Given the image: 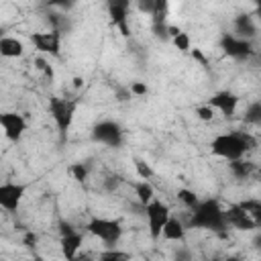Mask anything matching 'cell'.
<instances>
[{
    "label": "cell",
    "instance_id": "836d02e7",
    "mask_svg": "<svg viewBox=\"0 0 261 261\" xmlns=\"http://www.w3.org/2000/svg\"><path fill=\"white\" fill-rule=\"evenodd\" d=\"M37 243H39V237H37V232H33V230H27V232L22 234V245H24V247H29V249H35V247H37Z\"/></svg>",
    "mask_w": 261,
    "mask_h": 261
},
{
    "label": "cell",
    "instance_id": "e0dca14e",
    "mask_svg": "<svg viewBox=\"0 0 261 261\" xmlns=\"http://www.w3.org/2000/svg\"><path fill=\"white\" fill-rule=\"evenodd\" d=\"M161 237L165 241H171V243H186V226L179 218L175 216H169L163 230H161Z\"/></svg>",
    "mask_w": 261,
    "mask_h": 261
},
{
    "label": "cell",
    "instance_id": "4fadbf2b",
    "mask_svg": "<svg viewBox=\"0 0 261 261\" xmlns=\"http://www.w3.org/2000/svg\"><path fill=\"white\" fill-rule=\"evenodd\" d=\"M167 12H169V2L167 0H155L153 12H151V33L159 41L169 39V35H167V29H169Z\"/></svg>",
    "mask_w": 261,
    "mask_h": 261
},
{
    "label": "cell",
    "instance_id": "9c48e42d",
    "mask_svg": "<svg viewBox=\"0 0 261 261\" xmlns=\"http://www.w3.org/2000/svg\"><path fill=\"white\" fill-rule=\"evenodd\" d=\"M220 49H222L228 57H232V59H237V61H247L249 57H253V55H255L253 41L239 39V37L228 35V33L220 37Z\"/></svg>",
    "mask_w": 261,
    "mask_h": 261
},
{
    "label": "cell",
    "instance_id": "cb8c5ba5",
    "mask_svg": "<svg viewBox=\"0 0 261 261\" xmlns=\"http://www.w3.org/2000/svg\"><path fill=\"white\" fill-rule=\"evenodd\" d=\"M257 224L261 222V200H257V198H247V200H243V202H237Z\"/></svg>",
    "mask_w": 261,
    "mask_h": 261
},
{
    "label": "cell",
    "instance_id": "d590c367",
    "mask_svg": "<svg viewBox=\"0 0 261 261\" xmlns=\"http://www.w3.org/2000/svg\"><path fill=\"white\" fill-rule=\"evenodd\" d=\"M153 6H155V0H141V2H137V8H139L141 12H147L149 16H151V12H153Z\"/></svg>",
    "mask_w": 261,
    "mask_h": 261
},
{
    "label": "cell",
    "instance_id": "603a6c76",
    "mask_svg": "<svg viewBox=\"0 0 261 261\" xmlns=\"http://www.w3.org/2000/svg\"><path fill=\"white\" fill-rule=\"evenodd\" d=\"M67 173H69L75 181L84 184V181L90 177V163H86V161H73V163L67 165Z\"/></svg>",
    "mask_w": 261,
    "mask_h": 261
},
{
    "label": "cell",
    "instance_id": "7a4b0ae2",
    "mask_svg": "<svg viewBox=\"0 0 261 261\" xmlns=\"http://www.w3.org/2000/svg\"><path fill=\"white\" fill-rule=\"evenodd\" d=\"M188 224H190V228L212 230V232H224L228 228L226 218H224V208L214 198L200 200L198 206L192 210Z\"/></svg>",
    "mask_w": 261,
    "mask_h": 261
},
{
    "label": "cell",
    "instance_id": "60d3db41",
    "mask_svg": "<svg viewBox=\"0 0 261 261\" xmlns=\"http://www.w3.org/2000/svg\"><path fill=\"white\" fill-rule=\"evenodd\" d=\"M224 261H241V259H237V257H228V259H224Z\"/></svg>",
    "mask_w": 261,
    "mask_h": 261
},
{
    "label": "cell",
    "instance_id": "ba28073f",
    "mask_svg": "<svg viewBox=\"0 0 261 261\" xmlns=\"http://www.w3.org/2000/svg\"><path fill=\"white\" fill-rule=\"evenodd\" d=\"M27 194V184L20 181H0V208L6 212H16Z\"/></svg>",
    "mask_w": 261,
    "mask_h": 261
},
{
    "label": "cell",
    "instance_id": "484cf974",
    "mask_svg": "<svg viewBox=\"0 0 261 261\" xmlns=\"http://www.w3.org/2000/svg\"><path fill=\"white\" fill-rule=\"evenodd\" d=\"M175 196H177V200H179L188 210H194V208L198 206V202H200V198L196 196V192H192L190 188H179Z\"/></svg>",
    "mask_w": 261,
    "mask_h": 261
},
{
    "label": "cell",
    "instance_id": "7c38bea8",
    "mask_svg": "<svg viewBox=\"0 0 261 261\" xmlns=\"http://www.w3.org/2000/svg\"><path fill=\"white\" fill-rule=\"evenodd\" d=\"M128 10H130V2H128V0H110V2H108V18H110V22L120 31V35H122L124 39L130 37Z\"/></svg>",
    "mask_w": 261,
    "mask_h": 261
},
{
    "label": "cell",
    "instance_id": "7402d4cb",
    "mask_svg": "<svg viewBox=\"0 0 261 261\" xmlns=\"http://www.w3.org/2000/svg\"><path fill=\"white\" fill-rule=\"evenodd\" d=\"M96 261H133V253L118 247H110V249H102Z\"/></svg>",
    "mask_w": 261,
    "mask_h": 261
},
{
    "label": "cell",
    "instance_id": "83f0119b",
    "mask_svg": "<svg viewBox=\"0 0 261 261\" xmlns=\"http://www.w3.org/2000/svg\"><path fill=\"white\" fill-rule=\"evenodd\" d=\"M171 43H173V47H175L177 51H181V53H190V49H192V39H190V35L184 33V31H179V35H175V37L171 39Z\"/></svg>",
    "mask_w": 261,
    "mask_h": 261
},
{
    "label": "cell",
    "instance_id": "ffe728a7",
    "mask_svg": "<svg viewBox=\"0 0 261 261\" xmlns=\"http://www.w3.org/2000/svg\"><path fill=\"white\" fill-rule=\"evenodd\" d=\"M133 188H135V196H137V200H139V204H141L143 208H145L151 200H155V188H153L151 181L141 179V181H137Z\"/></svg>",
    "mask_w": 261,
    "mask_h": 261
},
{
    "label": "cell",
    "instance_id": "52a82bcc",
    "mask_svg": "<svg viewBox=\"0 0 261 261\" xmlns=\"http://www.w3.org/2000/svg\"><path fill=\"white\" fill-rule=\"evenodd\" d=\"M61 39L63 35L57 31H37L31 33V43L39 53L51 55V57H61Z\"/></svg>",
    "mask_w": 261,
    "mask_h": 261
},
{
    "label": "cell",
    "instance_id": "4dcf8cb0",
    "mask_svg": "<svg viewBox=\"0 0 261 261\" xmlns=\"http://www.w3.org/2000/svg\"><path fill=\"white\" fill-rule=\"evenodd\" d=\"M128 92H130V96L143 98V96H147V94H149V86H147L145 82H141V80H135V82H130Z\"/></svg>",
    "mask_w": 261,
    "mask_h": 261
},
{
    "label": "cell",
    "instance_id": "8d00e7d4",
    "mask_svg": "<svg viewBox=\"0 0 261 261\" xmlns=\"http://www.w3.org/2000/svg\"><path fill=\"white\" fill-rule=\"evenodd\" d=\"M73 230H77L69 220H59V237H63V234H69V232H73Z\"/></svg>",
    "mask_w": 261,
    "mask_h": 261
},
{
    "label": "cell",
    "instance_id": "ab89813d",
    "mask_svg": "<svg viewBox=\"0 0 261 261\" xmlns=\"http://www.w3.org/2000/svg\"><path fill=\"white\" fill-rule=\"evenodd\" d=\"M73 261H94V259H92V257H90V255H82V257H80V255H77V257H75V259H73Z\"/></svg>",
    "mask_w": 261,
    "mask_h": 261
},
{
    "label": "cell",
    "instance_id": "2e32d148",
    "mask_svg": "<svg viewBox=\"0 0 261 261\" xmlns=\"http://www.w3.org/2000/svg\"><path fill=\"white\" fill-rule=\"evenodd\" d=\"M232 29H234V37H239V39L253 41V37L257 35V24H255V20H253L251 14H239V16H234Z\"/></svg>",
    "mask_w": 261,
    "mask_h": 261
},
{
    "label": "cell",
    "instance_id": "f35d334b",
    "mask_svg": "<svg viewBox=\"0 0 261 261\" xmlns=\"http://www.w3.org/2000/svg\"><path fill=\"white\" fill-rule=\"evenodd\" d=\"M71 86H73V90H82V88H84V77L75 75V77L71 80Z\"/></svg>",
    "mask_w": 261,
    "mask_h": 261
},
{
    "label": "cell",
    "instance_id": "ac0fdd59",
    "mask_svg": "<svg viewBox=\"0 0 261 261\" xmlns=\"http://www.w3.org/2000/svg\"><path fill=\"white\" fill-rule=\"evenodd\" d=\"M0 55L2 57H8V59H16V57H22L24 55V45L20 39L16 37H2L0 41Z\"/></svg>",
    "mask_w": 261,
    "mask_h": 261
},
{
    "label": "cell",
    "instance_id": "d6986e66",
    "mask_svg": "<svg viewBox=\"0 0 261 261\" xmlns=\"http://www.w3.org/2000/svg\"><path fill=\"white\" fill-rule=\"evenodd\" d=\"M228 169L232 173V177L237 179H247L253 171H255V163L249 161V159H234V161H228Z\"/></svg>",
    "mask_w": 261,
    "mask_h": 261
},
{
    "label": "cell",
    "instance_id": "f546056e",
    "mask_svg": "<svg viewBox=\"0 0 261 261\" xmlns=\"http://www.w3.org/2000/svg\"><path fill=\"white\" fill-rule=\"evenodd\" d=\"M122 177L120 175H116V173H110V175H106L104 179H102V188H104V192H108V194H114L120 186H122Z\"/></svg>",
    "mask_w": 261,
    "mask_h": 261
},
{
    "label": "cell",
    "instance_id": "3957f363",
    "mask_svg": "<svg viewBox=\"0 0 261 261\" xmlns=\"http://www.w3.org/2000/svg\"><path fill=\"white\" fill-rule=\"evenodd\" d=\"M77 106H80L77 98H65V96H51L49 98L47 112L51 114V118L55 122V128H57V135H59L61 141L67 139V135H69V128L73 124Z\"/></svg>",
    "mask_w": 261,
    "mask_h": 261
},
{
    "label": "cell",
    "instance_id": "4316f807",
    "mask_svg": "<svg viewBox=\"0 0 261 261\" xmlns=\"http://www.w3.org/2000/svg\"><path fill=\"white\" fill-rule=\"evenodd\" d=\"M245 122H249V124H259L261 122V102L259 100H255V102H251L247 106V110H245Z\"/></svg>",
    "mask_w": 261,
    "mask_h": 261
},
{
    "label": "cell",
    "instance_id": "5bb4252c",
    "mask_svg": "<svg viewBox=\"0 0 261 261\" xmlns=\"http://www.w3.org/2000/svg\"><path fill=\"white\" fill-rule=\"evenodd\" d=\"M224 218H226V224L237 228V230H255L257 228V222L239 206V204H230L228 208H224Z\"/></svg>",
    "mask_w": 261,
    "mask_h": 261
},
{
    "label": "cell",
    "instance_id": "30bf717a",
    "mask_svg": "<svg viewBox=\"0 0 261 261\" xmlns=\"http://www.w3.org/2000/svg\"><path fill=\"white\" fill-rule=\"evenodd\" d=\"M0 126L10 143H18L27 133V118L20 112H12V110L0 112Z\"/></svg>",
    "mask_w": 261,
    "mask_h": 261
},
{
    "label": "cell",
    "instance_id": "8fae6325",
    "mask_svg": "<svg viewBox=\"0 0 261 261\" xmlns=\"http://www.w3.org/2000/svg\"><path fill=\"white\" fill-rule=\"evenodd\" d=\"M206 104L216 112H220L224 118H232L234 114H237V108H239V96L234 94V92H230V90H220V92H216V94H212L208 100H206Z\"/></svg>",
    "mask_w": 261,
    "mask_h": 261
},
{
    "label": "cell",
    "instance_id": "b9f144b4",
    "mask_svg": "<svg viewBox=\"0 0 261 261\" xmlns=\"http://www.w3.org/2000/svg\"><path fill=\"white\" fill-rule=\"evenodd\" d=\"M2 37H4V31H2V29H0V41H2Z\"/></svg>",
    "mask_w": 261,
    "mask_h": 261
},
{
    "label": "cell",
    "instance_id": "277c9868",
    "mask_svg": "<svg viewBox=\"0 0 261 261\" xmlns=\"http://www.w3.org/2000/svg\"><path fill=\"white\" fill-rule=\"evenodd\" d=\"M86 230H88V234L100 239L106 245V249L114 247L122 239V232H124L120 220H116V218H100V216L90 218L88 224H86Z\"/></svg>",
    "mask_w": 261,
    "mask_h": 261
},
{
    "label": "cell",
    "instance_id": "f1b7e54d",
    "mask_svg": "<svg viewBox=\"0 0 261 261\" xmlns=\"http://www.w3.org/2000/svg\"><path fill=\"white\" fill-rule=\"evenodd\" d=\"M35 67H37L49 82L55 80V69H53V65L49 63V59H45V57H37V59H35Z\"/></svg>",
    "mask_w": 261,
    "mask_h": 261
},
{
    "label": "cell",
    "instance_id": "74e56055",
    "mask_svg": "<svg viewBox=\"0 0 261 261\" xmlns=\"http://www.w3.org/2000/svg\"><path fill=\"white\" fill-rule=\"evenodd\" d=\"M116 100L118 102H126V100H130V92H128V88H116Z\"/></svg>",
    "mask_w": 261,
    "mask_h": 261
},
{
    "label": "cell",
    "instance_id": "8992f818",
    "mask_svg": "<svg viewBox=\"0 0 261 261\" xmlns=\"http://www.w3.org/2000/svg\"><path fill=\"white\" fill-rule=\"evenodd\" d=\"M143 210H145L147 228H149L151 239H153V241L161 239V230H163V226H165L167 218L171 216V208H169L165 202H161V200H157V198H155V200H151Z\"/></svg>",
    "mask_w": 261,
    "mask_h": 261
},
{
    "label": "cell",
    "instance_id": "e575fe53",
    "mask_svg": "<svg viewBox=\"0 0 261 261\" xmlns=\"http://www.w3.org/2000/svg\"><path fill=\"white\" fill-rule=\"evenodd\" d=\"M173 261H192V253L188 247H179L173 255Z\"/></svg>",
    "mask_w": 261,
    "mask_h": 261
},
{
    "label": "cell",
    "instance_id": "9a60e30c",
    "mask_svg": "<svg viewBox=\"0 0 261 261\" xmlns=\"http://www.w3.org/2000/svg\"><path fill=\"white\" fill-rule=\"evenodd\" d=\"M82 245H84V234L80 230L59 237V249H61V255L65 257V261H73L80 255Z\"/></svg>",
    "mask_w": 261,
    "mask_h": 261
},
{
    "label": "cell",
    "instance_id": "44dd1931",
    "mask_svg": "<svg viewBox=\"0 0 261 261\" xmlns=\"http://www.w3.org/2000/svg\"><path fill=\"white\" fill-rule=\"evenodd\" d=\"M47 22L51 27V31H57V33H69L71 31V20L67 14H61V12H49L47 14Z\"/></svg>",
    "mask_w": 261,
    "mask_h": 261
},
{
    "label": "cell",
    "instance_id": "6da1fadb",
    "mask_svg": "<svg viewBox=\"0 0 261 261\" xmlns=\"http://www.w3.org/2000/svg\"><path fill=\"white\" fill-rule=\"evenodd\" d=\"M257 147V139L251 133L232 130V133H220L210 141V151L216 157H222L226 161L243 159L245 153L253 151Z\"/></svg>",
    "mask_w": 261,
    "mask_h": 261
},
{
    "label": "cell",
    "instance_id": "d6a6232c",
    "mask_svg": "<svg viewBox=\"0 0 261 261\" xmlns=\"http://www.w3.org/2000/svg\"><path fill=\"white\" fill-rule=\"evenodd\" d=\"M190 57H192L196 63H200L202 67H208V57L204 55V51H202V49L192 47V49H190Z\"/></svg>",
    "mask_w": 261,
    "mask_h": 261
},
{
    "label": "cell",
    "instance_id": "d4e9b609",
    "mask_svg": "<svg viewBox=\"0 0 261 261\" xmlns=\"http://www.w3.org/2000/svg\"><path fill=\"white\" fill-rule=\"evenodd\" d=\"M133 165H135V171H137V175H139L141 179H145V181H151V179H153L155 171H153V167H151L145 159H141V157H133Z\"/></svg>",
    "mask_w": 261,
    "mask_h": 261
},
{
    "label": "cell",
    "instance_id": "1f68e13d",
    "mask_svg": "<svg viewBox=\"0 0 261 261\" xmlns=\"http://www.w3.org/2000/svg\"><path fill=\"white\" fill-rule=\"evenodd\" d=\"M214 110L208 106V104H200V106H196V116L200 118V120H204V122H210L212 118H214Z\"/></svg>",
    "mask_w": 261,
    "mask_h": 261
},
{
    "label": "cell",
    "instance_id": "5b68a950",
    "mask_svg": "<svg viewBox=\"0 0 261 261\" xmlns=\"http://www.w3.org/2000/svg\"><path fill=\"white\" fill-rule=\"evenodd\" d=\"M92 141L110 149H120L124 143V130L116 120H100L92 126Z\"/></svg>",
    "mask_w": 261,
    "mask_h": 261
}]
</instances>
